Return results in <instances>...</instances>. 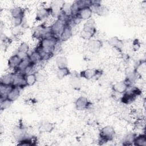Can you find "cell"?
I'll return each instance as SVG.
<instances>
[{
    "instance_id": "ffe728a7",
    "label": "cell",
    "mask_w": 146,
    "mask_h": 146,
    "mask_svg": "<svg viewBox=\"0 0 146 146\" xmlns=\"http://www.w3.org/2000/svg\"><path fill=\"white\" fill-rule=\"evenodd\" d=\"M55 63L58 68L67 67L68 60L64 56H58L55 59Z\"/></svg>"
},
{
    "instance_id": "603a6c76",
    "label": "cell",
    "mask_w": 146,
    "mask_h": 146,
    "mask_svg": "<svg viewBox=\"0 0 146 146\" xmlns=\"http://www.w3.org/2000/svg\"><path fill=\"white\" fill-rule=\"evenodd\" d=\"M70 74L71 72L68 67L58 68L56 71V76L59 79H63Z\"/></svg>"
},
{
    "instance_id": "52a82bcc",
    "label": "cell",
    "mask_w": 146,
    "mask_h": 146,
    "mask_svg": "<svg viewBox=\"0 0 146 146\" xmlns=\"http://www.w3.org/2000/svg\"><path fill=\"white\" fill-rule=\"evenodd\" d=\"M91 105V103L87 97L80 96L76 100L75 106L78 110L83 111L88 109Z\"/></svg>"
},
{
    "instance_id": "7c38bea8",
    "label": "cell",
    "mask_w": 146,
    "mask_h": 146,
    "mask_svg": "<svg viewBox=\"0 0 146 146\" xmlns=\"http://www.w3.org/2000/svg\"><path fill=\"white\" fill-rule=\"evenodd\" d=\"M22 60L23 59H22L17 54H15L11 56L7 62L8 66L9 68L15 70L18 67Z\"/></svg>"
},
{
    "instance_id": "2e32d148",
    "label": "cell",
    "mask_w": 146,
    "mask_h": 146,
    "mask_svg": "<svg viewBox=\"0 0 146 146\" xmlns=\"http://www.w3.org/2000/svg\"><path fill=\"white\" fill-rule=\"evenodd\" d=\"M13 73L11 74H7L3 75L1 78L0 81V86H13Z\"/></svg>"
},
{
    "instance_id": "5b68a950",
    "label": "cell",
    "mask_w": 146,
    "mask_h": 146,
    "mask_svg": "<svg viewBox=\"0 0 146 146\" xmlns=\"http://www.w3.org/2000/svg\"><path fill=\"white\" fill-rule=\"evenodd\" d=\"M65 26L66 23L64 22L59 19H58L50 26V29L51 33L53 35L59 38V36L62 33Z\"/></svg>"
},
{
    "instance_id": "cb8c5ba5",
    "label": "cell",
    "mask_w": 146,
    "mask_h": 146,
    "mask_svg": "<svg viewBox=\"0 0 146 146\" xmlns=\"http://www.w3.org/2000/svg\"><path fill=\"white\" fill-rule=\"evenodd\" d=\"M29 58H30V60L31 62L32 63L34 64H36L37 63H38L39 62L42 60L39 53L36 50L33 51L31 52V54L29 55Z\"/></svg>"
},
{
    "instance_id": "9a60e30c",
    "label": "cell",
    "mask_w": 146,
    "mask_h": 146,
    "mask_svg": "<svg viewBox=\"0 0 146 146\" xmlns=\"http://www.w3.org/2000/svg\"><path fill=\"white\" fill-rule=\"evenodd\" d=\"M108 43L111 46L119 51H121L124 46L123 41L117 36H113L111 38L108 40Z\"/></svg>"
},
{
    "instance_id": "30bf717a",
    "label": "cell",
    "mask_w": 146,
    "mask_h": 146,
    "mask_svg": "<svg viewBox=\"0 0 146 146\" xmlns=\"http://www.w3.org/2000/svg\"><path fill=\"white\" fill-rule=\"evenodd\" d=\"M128 87V84L125 80L120 81L115 83L112 86V89L113 92L117 94H123L126 92Z\"/></svg>"
},
{
    "instance_id": "4316f807",
    "label": "cell",
    "mask_w": 146,
    "mask_h": 146,
    "mask_svg": "<svg viewBox=\"0 0 146 146\" xmlns=\"http://www.w3.org/2000/svg\"><path fill=\"white\" fill-rule=\"evenodd\" d=\"M13 102L7 99H5L1 100V109L2 110L8 108Z\"/></svg>"
},
{
    "instance_id": "8fae6325",
    "label": "cell",
    "mask_w": 146,
    "mask_h": 146,
    "mask_svg": "<svg viewBox=\"0 0 146 146\" xmlns=\"http://www.w3.org/2000/svg\"><path fill=\"white\" fill-rule=\"evenodd\" d=\"M55 128V124L50 121H42L38 128L40 133H51Z\"/></svg>"
},
{
    "instance_id": "ba28073f",
    "label": "cell",
    "mask_w": 146,
    "mask_h": 146,
    "mask_svg": "<svg viewBox=\"0 0 146 146\" xmlns=\"http://www.w3.org/2000/svg\"><path fill=\"white\" fill-rule=\"evenodd\" d=\"M92 11L90 6L84 7L80 9L76 15L74 17H76L80 21L88 20L91 18L92 15Z\"/></svg>"
},
{
    "instance_id": "484cf974",
    "label": "cell",
    "mask_w": 146,
    "mask_h": 146,
    "mask_svg": "<svg viewBox=\"0 0 146 146\" xmlns=\"http://www.w3.org/2000/svg\"><path fill=\"white\" fill-rule=\"evenodd\" d=\"M24 17H18L12 18L11 22L14 27H20L23 22Z\"/></svg>"
},
{
    "instance_id": "6da1fadb",
    "label": "cell",
    "mask_w": 146,
    "mask_h": 146,
    "mask_svg": "<svg viewBox=\"0 0 146 146\" xmlns=\"http://www.w3.org/2000/svg\"><path fill=\"white\" fill-rule=\"evenodd\" d=\"M96 33V23L94 19L90 18L86 21L80 33V36L84 40H90Z\"/></svg>"
},
{
    "instance_id": "e0dca14e",
    "label": "cell",
    "mask_w": 146,
    "mask_h": 146,
    "mask_svg": "<svg viewBox=\"0 0 146 146\" xmlns=\"http://www.w3.org/2000/svg\"><path fill=\"white\" fill-rule=\"evenodd\" d=\"M10 14L12 18H18V17H24L25 10L19 6L14 7L12 8L10 11Z\"/></svg>"
},
{
    "instance_id": "d6986e66",
    "label": "cell",
    "mask_w": 146,
    "mask_h": 146,
    "mask_svg": "<svg viewBox=\"0 0 146 146\" xmlns=\"http://www.w3.org/2000/svg\"><path fill=\"white\" fill-rule=\"evenodd\" d=\"M133 145L136 146H146V136L145 134L136 136L134 139Z\"/></svg>"
},
{
    "instance_id": "4fadbf2b",
    "label": "cell",
    "mask_w": 146,
    "mask_h": 146,
    "mask_svg": "<svg viewBox=\"0 0 146 146\" xmlns=\"http://www.w3.org/2000/svg\"><path fill=\"white\" fill-rule=\"evenodd\" d=\"M73 34L72 27L68 25H66L62 33L59 36V40L62 42L67 41L68 40Z\"/></svg>"
},
{
    "instance_id": "8992f818",
    "label": "cell",
    "mask_w": 146,
    "mask_h": 146,
    "mask_svg": "<svg viewBox=\"0 0 146 146\" xmlns=\"http://www.w3.org/2000/svg\"><path fill=\"white\" fill-rule=\"evenodd\" d=\"M103 46V42L99 39H90L87 43L88 50L93 54L98 52Z\"/></svg>"
},
{
    "instance_id": "44dd1931",
    "label": "cell",
    "mask_w": 146,
    "mask_h": 146,
    "mask_svg": "<svg viewBox=\"0 0 146 146\" xmlns=\"http://www.w3.org/2000/svg\"><path fill=\"white\" fill-rule=\"evenodd\" d=\"M136 135L133 133H129L125 135L123 140V145H133L134 139Z\"/></svg>"
},
{
    "instance_id": "5bb4252c",
    "label": "cell",
    "mask_w": 146,
    "mask_h": 146,
    "mask_svg": "<svg viewBox=\"0 0 146 146\" xmlns=\"http://www.w3.org/2000/svg\"><path fill=\"white\" fill-rule=\"evenodd\" d=\"M20 88L13 86L6 95V99L11 102L16 100L20 95Z\"/></svg>"
},
{
    "instance_id": "7402d4cb",
    "label": "cell",
    "mask_w": 146,
    "mask_h": 146,
    "mask_svg": "<svg viewBox=\"0 0 146 146\" xmlns=\"http://www.w3.org/2000/svg\"><path fill=\"white\" fill-rule=\"evenodd\" d=\"M25 77L27 86H32L37 82L36 72H33L32 74L25 75Z\"/></svg>"
},
{
    "instance_id": "9c48e42d",
    "label": "cell",
    "mask_w": 146,
    "mask_h": 146,
    "mask_svg": "<svg viewBox=\"0 0 146 146\" xmlns=\"http://www.w3.org/2000/svg\"><path fill=\"white\" fill-rule=\"evenodd\" d=\"M51 15H52V10L50 7H42L36 11L35 20L36 21H42L48 18Z\"/></svg>"
},
{
    "instance_id": "ac0fdd59",
    "label": "cell",
    "mask_w": 146,
    "mask_h": 146,
    "mask_svg": "<svg viewBox=\"0 0 146 146\" xmlns=\"http://www.w3.org/2000/svg\"><path fill=\"white\" fill-rule=\"evenodd\" d=\"M70 84L75 90H79L81 87L80 78L76 75H72L70 78Z\"/></svg>"
},
{
    "instance_id": "d4e9b609",
    "label": "cell",
    "mask_w": 146,
    "mask_h": 146,
    "mask_svg": "<svg viewBox=\"0 0 146 146\" xmlns=\"http://www.w3.org/2000/svg\"><path fill=\"white\" fill-rule=\"evenodd\" d=\"M29 46L26 42H23L19 44L17 48V52H22L28 54L29 51Z\"/></svg>"
},
{
    "instance_id": "277c9868",
    "label": "cell",
    "mask_w": 146,
    "mask_h": 146,
    "mask_svg": "<svg viewBox=\"0 0 146 146\" xmlns=\"http://www.w3.org/2000/svg\"><path fill=\"white\" fill-rule=\"evenodd\" d=\"M102 71L100 70L95 68H87L81 71L79 74V76L81 78H83L87 80H91L96 77L101 76Z\"/></svg>"
},
{
    "instance_id": "7a4b0ae2",
    "label": "cell",
    "mask_w": 146,
    "mask_h": 146,
    "mask_svg": "<svg viewBox=\"0 0 146 146\" xmlns=\"http://www.w3.org/2000/svg\"><path fill=\"white\" fill-rule=\"evenodd\" d=\"M59 41H60L59 38L51 35L42 38L40 40L39 45L38 47L42 50L53 52L54 50L56 45L59 43Z\"/></svg>"
},
{
    "instance_id": "3957f363",
    "label": "cell",
    "mask_w": 146,
    "mask_h": 146,
    "mask_svg": "<svg viewBox=\"0 0 146 146\" xmlns=\"http://www.w3.org/2000/svg\"><path fill=\"white\" fill-rule=\"evenodd\" d=\"M115 136V131L113 127L107 125L102 128L99 132L100 141L104 143L112 141Z\"/></svg>"
}]
</instances>
